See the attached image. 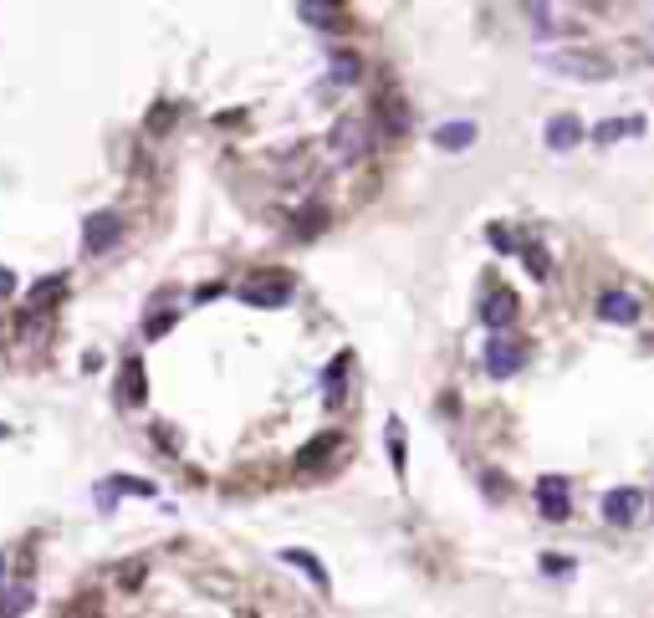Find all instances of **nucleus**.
Wrapping results in <instances>:
<instances>
[{
    "label": "nucleus",
    "mask_w": 654,
    "mask_h": 618,
    "mask_svg": "<svg viewBox=\"0 0 654 618\" xmlns=\"http://www.w3.org/2000/svg\"><path fill=\"white\" fill-rule=\"evenodd\" d=\"M0 583H5V552H0Z\"/></svg>",
    "instance_id": "nucleus-31"
},
{
    "label": "nucleus",
    "mask_w": 654,
    "mask_h": 618,
    "mask_svg": "<svg viewBox=\"0 0 654 618\" xmlns=\"http://www.w3.org/2000/svg\"><path fill=\"white\" fill-rule=\"evenodd\" d=\"M547 143H552L558 154H568V148H578V143H583V123H578L573 112H558V118L547 123Z\"/></svg>",
    "instance_id": "nucleus-9"
},
{
    "label": "nucleus",
    "mask_w": 654,
    "mask_h": 618,
    "mask_svg": "<svg viewBox=\"0 0 654 618\" xmlns=\"http://www.w3.org/2000/svg\"><path fill=\"white\" fill-rule=\"evenodd\" d=\"M552 72L558 77H573V82H604L614 67L604 62V57H588V51H552Z\"/></svg>",
    "instance_id": "nucleus-1"
},
{
    "label": "nucleus",
    "mask_w": 654,
    "mask_h": 618,
    "mask_svg": "<svg viewBox=\"0 0 654 618\" xmlns=\"http://www.w3.org/2000/svg\"><path fill=\"white\" fill-rule=\"evenodd\" d=\"M516 368H522V348L506 343V337H491V343H486V373H491V379H511Z\"/></svg>",
    "instance_id": "nucleus-5"
},
{
    "label": "nucleus",
    "mask_w": 654,
    "mask_h": 618,
    "mask_svg": "<svg viewBox=\"0 0 654 618\" xmlns=\"http://www.w3.org/2000/svg\"><path fill=\"white\" fill-rule=\"evenodd\" d=\"M542 572H558L562 578V572H573V562H568V557H542Z\"/></svg>",
    "instance_id": "nucleus-28"
},
{
    "label": "nucleus",
    "mask_w": 654,
    "mask_h": 618,
    "mask_svg": "<svg viewBox=\"0 0 654 618\" xmlns=\"http://www.w3.org/2000/svg\"><path fill=\"white\" fill-rule=\"evenodd\" d=\"M333 154H343V159H358L363 154V123H337L333 128Z\"/></svg>",
    "instance_id": "nucleus-15"
},
{
    "label": "nucleus",
    "mask_w": 654,
    "mask_h": 618,
    "mask_svg": "<svg viewBox=\"0 0 654 618\" xmlns=\"http://www.w3.org/2000/svg\"><path fill=\"white\" fill-rule=\"evenodd\" d=\"M169 327H175V312H159V318H148V327H144V333H148V337H164Z\"/></svg>",
    "instance_id": "nucleus-26"
},
{
    "label": "nucleus",
    "mask_w": 654,
    "mask_h": 618,
    "mask_svg": "<svg viewBox=\"0 0 654 618\" xmlns=\"http://www.w3.org/2000/svg\"><path fill=\"white\" fill-rule=\"evenodd\" d=\"M297 16L312 21V26H343V5H322V0H302Z\"/></svg>",
    "instance_id": "nucleus-18"
},
{
    "label": "nucleus",
    "mask_w": 654,
    "mask_h": 618,
    "mask_svg": "<svg viewBox=\"0 0 654 618\" xmlns=\"http://www.w3.org/2000/svg\"><path fill=\"white\" fill-rule=\"evenodd\" d=\"M337 444H343V434H337V429L318 434V440H312V444L302 450V455H297V470H322V465H327V455H333Z\"/></svg>",
    "instance_id": "nucleus-10"
},
{
    "label": "nucleus",
    "mask_w": 654,
    "mask_h": 618,
    "mask_svg": "<svg viewBox=\"0 0 654 618\" xmlns=\"http://www.w3.org/2000/svg\"><path fill=\"white\" fill-rule=\"evenodd\" d=\"M118 236H123V220L112 215V210H103V215H93L87 220V230H82V240H87V255H103L118 246Z\"/></svg>",
    "instance_id": "nucleus-2"
},
{
    "label": "nucleus",
    "mask_w": 654,
    "mask_h": 618,
    "mask_svg": "<svg viewBox=\"0 0 654 618\" xmlns=\"http://www.w3.org/2000/svg\"><path fill=\"white\" fill-rule=\"evenodd\" d=\"M644 133V118H608V123L593 128V143H614V139H639Z\"/></svg>",
    "instance_id": "nucleus-16"
},
{
    "label": "nucleus",
    "mask_w": 654,
    "mask_h": 618,
    "mask_svg": "<svg viewBox=\"0 0 654 618\" xmlns=\"http://www.w3.org/2000/svg\"><path fill=\"white\" fill-rule=\"evenodd\" d=\"M379 128L389 139H404V133H409V108H404V97H383L379 103Z\"/></svg>",
    "instance_id": "nucleus-13"
},
{
    "label": "nucleus",
    "mask_w": 654,
    "mask_h": 618,
    "mask_svg": "<svg viewBox=\"0 0 654 618\" xmlns=\"http://www.w3.org/2000/svg\"><path fill=\"white\" fill-rule=\"evenodd\" d=\"M57 297H67V276H41V282L31 286V297H26V312H41V318H47Z\"/></svg>",
    "instance_id": "nucleus-11"
},
{
    "label": "nucleus",
    "mask_w": 654,
    "mask_h": 618,
    "mask_svg": "<svg viewBox=\"0 0 654 618\" xmlns=\"http://www.w3.org/2000/svg\"><path fill=\"white\" fill-rule=\"evenodd\" d=\"M282 557H287L291 568H302V572H307V578H312V583H318V587H327V568H322V562H318V557H312V552H302V547H287V552H282Z\"/></svg>",
    "instance_id": "nucleus-20"
},
{
    "label": "nucleus",
    "mask_w": 654,
    "mask_h": 618,
    "mask_svg": "<svg viewBox=\"0 0 654 618\" xmlns=\"http://www.w3.org/2000/svg\"><path fill=\"white\" fill-rule=\"evenodd\" d=\"M144 578H148V562H144V557H128L123 568H118V587H139Z\"/></svg>",
    "instance_id": "nucleus-22"
},
{
    "label": "nucleus",
    "mask_w": 654,
    "mask_h": 618,
    "mask_svg": "<svg viewBox=\"0 0 654 618\" xmlns=\"http://www.w3.org/2000/svg\"><path fill=\"white\" fill-rule=\"evenodd\" d=\"M389 455H394V470H404L409 450H404V425H399V419H389Z\"/></svg>",
    "instance_id": "nucleus-23"
},
{
    "label": "nucleus",
    "mask_w": 654,
    "mask_h": 618,
    "mask_svg": "<svg viewBox=\"0 0 654 618\" xmlns=\"http://www.w3.org/2000/svg\"><path fill=\"white\" fill-rule=\"evenodd\" d=\"M118 496H154V486H148V480H133V476H112L108 486H97V501H103V511H108Z\"/></svg>",
    "instance_id": "nucleus-14"
},
{
    "label": "nucleus",
    "mask_w": 654,
    "mask_h": 618,
    "mask_svg": "<svg viewBox=\"0 0 654 618\" xmlns=\"http://www.w3.org/2000/svg\"><path fill=\"white\" fill-rule=\"evenodd\" d=\"M480 322H486V327H496V333H501V327H511V322H516V297H511V291H491V297H486V307H480Z\"/></svg>",
    "instance_id": "nucleus-8"
},
{
    "label": "nucleus",
    "mask_w": 654,
    "mask_h": 618,
    "mask_svg": "<svg viewBox=\"0 0 654 618\" xmlns=\"http://www.w3.org/2000/svg\"><path fill=\"white\" fill-rule=\"evenodd\" d=\"M537 501H542L547 522H568V516H573V506H568V480H562V476H542V480H537Z\"/></svg>",
    "instance_id": "nucleus-4"
},
{
    "label": "nucleus",
    "mask_w": 654,
    "mask_h": 618,
    "mask_svg": "<svg viewBox=\"0 0 654 618\" xmlns=\"http://www.w3.org/2000/svg\"><path fill=\"white\" fill-rule=\"evenodd\" d=\"M31 608V587L16 583V587H0V618H21Z\"/></svg>",
    "instance_id": "nucleus-19"
},
{
    "label": "nucleus",
    "mask_w": 654,
    "mask_h": 618,
    "mask_svg": "<svg viewBox=\"0 0 654 618\" xmlns=\"http://www.w3.org/2000/svg\"><path fill=\"white\" fill-rule=\"evenodd\" d=\"M175 123V108H169V103H164V108H154V118H148V128H154V133H164V128Z\"/></svg>",
    "instance_id": "nucleus-27"
},
{
    "label": "nucleus",
    "mask_w": 654,
    "mask_h": 618,
    "mask_svg": "<svg viewBox=\"0 0 654 618\" xmlns=\"http://www.w3.org/2000/svg\"><path fill=\"white\" fill-rule=\"evenodd\" d=\"M11 291H16V276H11V271L0 266V297H11Z\"/></svg>",
    "instance_id": "nucleus-30"
},
{
    "label": "nucleus",
    "mask_w": 654,
    "mask_h": 618,
    "mask_svg": "<svg viewBox=\"0 0 654 618\" xmlns=\"http://www.w3.org/2000/svg\"><path fill=\"white\" fill-rule=\"evenodd\" d=\"M639 511H644V491H634V486H619V491H608V496H604L608 526H629Z\"/></svg>",
    "instance_id": "nucleus-3"
},
{
    "label": "nucleus",
    "mask_w": 654,
    "mask_h": 618,
    "mask_svg": "<svg viewBox=\"0 0 654 618\" xmlns=\"http://www.w3.org/2000/svg\"><path fill=\"white\" fill-rule=\"evenodd\" d=\"M598 318L619 322V327H634L639 322V297H629V291H604V297H598Z\"/></svg>",
    "instance_id": "nucleus-6"
},
{
    "label": "nucleus",
    "mask_w": 654,
    "mask_h": 618,
    "mask_svg": "<svg viewBox=\"0 0 654 618\" xmlns=\"http://www.w3.org/2000/svg\"><path fill=\"white\" fill-rule=\"evenodd\" d=\"M291 297V276H266V282H255L240 291V301H251V307H276V301Z\"/></svg>",
    "instance_id": "nucleus-7"
},
{
    "label": "nucleus",
    "mask_w": 654,
    "mask_h": 618,
    "mask_svg": "<svg viewBox=\"0 0 654 618\" xmlns=\"http://www.w3.org/2000/svg\"><path fill=\"white\" fill-rule=\"evenodd\" d=\"M144 358H128L123 373H118V399L123 404H144Z\"/></svg>",
    "instance_id": "nucleus-12"
},
{
    "label": "nucleus",
    "mask_w": 654,
    "mask_h": 618,
    "mask_svg": "<svg viewBox=\"0 0 654 618\" xmlns=\"http://www.w3.org/2000/svg\"><path fill=\"white\" fill-rule=\"evenodd\" d=\"M491 246H496V251H511V246H516V240H511L506 230H491Z\"/></svg>",
    "instance_id": "nucleus-29"
},
{
    "label": "nucleus",
    "mask_w": 654,
    "mask_h": 618,
    "mask_svg": "<svg viewBox=\"0 0 654 618\" xmlns=\"http://www.w3.org/2000/svg\"><path fill=\"white\" fill-rule=\"evenodd\" d=\"M435 143H440L445 154H461V148L476 143V123H445L440 133H435Z\"/></svg>",
    "instance_id": "nucleus-17"
},
{
    "label": "nucleus",
    "mask_w": 654,
    "mask_h": 618,
    "mask_svg": "<svg viewBox=\"0 0 654 618\" xmlns=\"http://www.w3.org/2000/svg\"><path fill=\"white\" fill-rule=\"evenodd\" d=\"M480 491H486V496H491V501H506V480H501V476H496V470H480Z\"/></svg>",
    "instance_id": "nucleus-25"
},
{
    "label": "nucleus",
    "mask_w": 654,
    "mask_h": 618,
    "mask_svg": "<svg viewBox=\"0 0 654 618\" xmlns=\"http://www.w3.org/2000/svg\"><path fill=\"white\" fill-rule=\"evenodd\" d=\"M358 72H363V67H358L353 51H333V82H358Z\"/></svg>",
    "instance_id": "nucleus-21"
},
{
    "label": "nucleus",
    "mask_w": 654,
    "mask_h": 618,
    "mask_svg": "<svg viewBox=\"0 0 654 618\" xmlns=\"http://www.w3.org/2000/svg\"><path fill=\"white\" fill-rule=\"evenodd\" d=\"M522 255H527V271L532 276H547V251L537 240H522Z\"/></svg>",
    "instance_id": "nucleus-24"
}]
</instances>
